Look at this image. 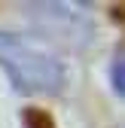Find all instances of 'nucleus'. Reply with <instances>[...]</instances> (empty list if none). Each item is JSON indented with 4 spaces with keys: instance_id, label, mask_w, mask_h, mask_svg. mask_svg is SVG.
Instances as JSON below:
<instances>
[{
    "instance_id": "obj_3",
    "label": "nucleus",
    "mask_w": 125,
    "mask_h": 128,
    "mask_svg": "<svg viewBox=\"0 0 125 128\" xmlns=\"http://www.w3.org/2000/svg\"><path fill=\"white\" fill-rule=\"evenodd\" d=\"M113 15H116V22H119V24L125 28V3H119V6L113 9Z\"/></svg>"
},
{
    "instance_id": "obj_1",
    "label": "nucleus",
    "mask_w": 125,
    "mask_h": 128,
    "mask_svg": "<svg viewBox=\"0 0 125 128\" xmlns=\"http://www.w3.org/2000/svg\"><path fill=\"white\" fill-rule=\"evenodd\" d=\"M0 67L24 94H58L64 88V64L43 43L0 30Z\"/></svg>"
},
{
    "instance_id": "obj_2",
    "label": "nucleus",
    "mask_w": 125,
    "mask_h": 128,
    "mask_svg": "<svg viewBox=\"0 0 125 128\" xmlns=\"http://www.w3.org/2000/svg\"><path fill=\"white\" fill-rule=\"evenodd\" d=\"M110 79H113L116 94H122V98H125V52H116L113 67H110Z\"/></svg>"
}]
</instances>
